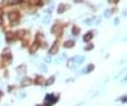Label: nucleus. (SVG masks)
<instances>
[{
	"label": "nucleus",
	"mask_w": 127,
	"mask_h": 106,
	"mask_svg": "<svg viewBox=\"0 0 127 106\" xmlns=\"http://www.w3.org/2000/svg\"><path fill=\"white\" fill-rule=\"evenodd\" d=\"M94 70V65H88L86 68V73H89L91 71H93Z\"/></svg>",
	"instance_id": "obj_19"
},
{
	"label": "nucleus",
	"mask_w": 127,
	"mask_h": 106,
	"mask_svg": "<svg viewBox=\"0 0 127 106\" xmlns=\"http://www.w3.org/2000/svg\"><path fill=\"white\" fill-rule=\"evenodd\" d=\"M75 45V42H74L73 40H67L66 42L64 44V47H66V48H71V47H73Z\"/></svg>",
	"instance_id": "obj_11"
},
{
	"label": "nucleus",
	"mask_w": 127,
	"mask_h": 106,
	"mask_svg": "<svg viewBox=\"0 0 127 106\" xmlns=\"http://www.w3.org/2000/svg\"><path fill=\"white\" fill-rule=\"evenodd\" d=\"M1 97H2V92L0 91V99H1Z\"/></svg>",
	"instance_id": "obj_30"
},
{
	"label": "nucleus",
	"mask_w": 127,
	"mask_h": 106,
	"mask_svg": "<svg viewBox=\"0 0 127 106\" xmlns=\"http://www.w3.org/2000/svg\"><path fill=\"white\" fill-rule=\"evenodd\" d=\"M14 39H15V35H14V33H12V32H7V33H6V41L11 42V41H13Z\"/></svg>",
	"instance_id": "obj_9"
},
{
	"label": "nucleus",
	"mask_w": 127,
	"mask_h": 106,
	"mask_svg": "<svg viewBox=\"0 0 127 106\" xmlns=\"http://www.w3.org/2000/svg\"><path fill=\"white\" fill-rule=\"evenodd\" d=\"M67 8H68V6H67V5H64V4H60V5H59V7H58V13H59V14L64 13V12L66 11Z\"/></svg>",
	"instance_id": "obj_10"
},
{
	"label": "nucleus",
	"mask_w": 127,
	"mask_h": 106,
	"mask_svg": "<svg viewBox=\"0 0 127 106\" xmlns=\"http://www.w3.org/2000/svg\"><path fill=\"white\" fill-rule=\"evenodd\" d=\"M25 70H26V65H20V66L17 68V71H18L19 73H24Z\"/></svg>",
	"instance_id": "obj_15"
},
{
	"label": "nucleus",
	"mask_w": 127,
	"mask_h": 106,
	"mask_svg": "<svg viewBox=\"0 0 127 106\" xmlns=\"http://www.w3.org/2000/svg\"><path fill=\"white\" fill-rule=\"evenodd\" d=\"M53 81H54V77H51V78H49V79L46 81V84H45V85H46V86H48V85L53 84Z\"/></svg>",
	"instance_id": "obj_18"
},
{
	"label": "nucleus",
	"mask_w": 127,
	"mask_h": 106,
	"mask_svg": "<svg viewBox=\"0 0 127 106\" xmlns=\"http://www.w3.org/2000/svg\"><path fill=\"white\" fill-rule=\"evenodd\" d=\"M114 22H115V24H119V19H118V18H117V19L114 20Z\"/></svg>",
	"instance_id": "obj_27"
},
{
	"label": "nucleus",
	"mask_w": 127,
	"mask_h": 106,
	"mask_svg": "<svg viewBox=\"0 0 127 106\" xmlns=\"http://www.w3.org/2000/svg\"><path fill=\"white\" fill-rule=\"evenodd\" d=\"M40 1L41 0H29V4H31V5H39V4H40Z\"/></svg>",
	"instance_id": "obj_17"
},
{
	"label": "nucleus",
	"mask_w": 127,
	"mask_h": 106,
	"mask_svg": "<svg viewBox=\"0 0 127 106\" xmlns=\"http://www.w3.org/2000/svg\"><path fill=\"white\" fill-rule=\"evenodd\" d=\"M1 15H2V10L0 8V18H1Z\"/></svg>",
	"instance_id": "obj_28"
},
{
	"label": "nucleus",
	"mask_w": 127,
	"mask_h": 106,
	"mask_svg": "<svg viewBox=\"0 0 127 106\" xmlns=\"http://www.w3.org/2000/svg\"><path fill=\"white\" fill-rule=\"evenodd\" d=\"M92 38H93V33H92V32H87V33L84 35L82 40H84L85 42H88L89 40H92Z\"/></svg>",
	"instance_id": "obj_7"
},
{
	"label": "nucleus",
	"mask_w": 127,
	"mask_h": 106,
	"mask_svg": "<svg viewBox=\"0 0 127 106\" xmlns=\"http://www.w3.org/2000/svg\"><path fill=\"white\" fill-rule=\"evenodd\" d=\"M57 97H54L53 94H48V95H46V98H45V101H46V104L44 106H49L52 105V104H54V103H57Z\"/></svg>",
	"instance_id": "obj_2"
},
{
	"label": "nucleus",
	"mask_w": 127,
	"mask_h": 106,
	"mask_svg": "<svg viewBox=\"0 0 127 106\" xmlns=\"http://www.w3.org/2000/svg\"><path fill=\"white\" fill-rule=\"evenodd\" d=\"M74 63H75V58H73V59H69V60H68V64H67V66H68V67H72L74 65Z\"/></svg>",
	"instance_id": "obj_16"
},
{
	"label": "nucleus",
	"mask_w": 127,
	"mask_h": 106,
	"mask_svg": "<svg viewBox=\"0 0 127 106\" xmlns=\"http://www.w3.org/2000/svg\"><path fill=\"white\" fill-rule=\"evenodd\" d=\"M40 40H42V33H38L37 34V41L39 42Z\"/></svg>",
	"instance_id": "obj_21"
},
{
	"label": "nucleus",
	"mask_w": 127,
	"mask_h": 106,
	"mask_svg": "<svg viewBox=\"0 0 127 106\" xmlns=\"http://www.w3.org/2000/svg\"><path fill=\"white\" fill-rule=\"evenodd\" d=\"M58 50H59V46H58V42H55L53 46L51 47V50H49V54H57L58 53Z\"/></svg>",
	"instance_id": "obj_6"
},
{
	"label": "nucleus",
	"mask_w": 127,
	"mask_h": 106,
	"mask_svg": "<svg viewBox=\"0 0 127 106\" xmlns=\"http://www.w3.org/2000/svg\"><path fill=\"white\" fill-rule=\"evenodd\" d=\"M25 34H26V31H25V30H20V31H18L17 33H14V35H15L17 39H21V38H24Z\"/></svg>",
	"instance_id": "obj_8"
},
{
	"label": "nucleus",
	"mask_w": 127,
	"mask_h": 106,
	"mask_svg": "<svg viewBox=\"0 0 127 106\" xmlns=\"http://www.w3.org/2000/svg\"><path fill=\"white\" fill-rule=\"evenodd\" d=\"M119 0H108V2H111V4H117Z\"/></svg>",
	"instance_id": "obj_24"
},
{
	"label": "nucleus",
	"mask_w": 127,
	"mask_h": 106,
	"mask_svg": "<svg viewBox=\"0 0 127 106\" xmlns=\"http://www.w3.org/2000/svg\"><path fill=\"white\" fill-rule=\"evenodd\" d=\"M45 60H46L47 63H51V57H46V58H45Z\"/></svg>",
	"instance_id": "obj_25"
},
{
	"label": "nucleus",
	"mask_w": 127,
	"mask_h": 106,
	"mask_svg": "<svg viewBox=\"0 0 127 106\" xmlns=\"http://www.w3.org/2000/svg\"><path fill=\"white\" fill-rule=\"evenodd\" d=\"M32 84V80L29 79V78H26V79L22 80V83H21V85L22 86H28V85H31Z\"/></svg>",
	"instance_id": "obj_12"
},
{
	"label": "nucleus",
	"mask_w": 127,
	"mask_h": 106,
	"mask_svg": "<svg viewBox=\"0 0 127 106\" xmlns=\"http://www.w3.org/2000/svg\"><path fill=\"white\" fill-rule=\"evenodd\" d=\"M1 25H2V19L0 18V26H1Z\"/></svg>",
	"instance_id": "obj_29"
},
{
	"label": "nucleus",
	"mask_w": 127,
	"mask_h": 106,
	"mask_svg": "<svg viewBox=\"0 0 127 106\" xmlns=\"http://www.w3.org/2000/svg\"><path fill=\"white\" fill-rule=\"evenodd\" d=\"M49 20H51V17H49V15H46V17L44 18V24H47V22H49Z\"/></svg>",
	"instance_id": "obj_20"
},
{
	"label": "nucleus",
	"mask_w": 127,
	"mask_h": 106,
	"mask_svg": "<svg viewBox=\"0 0 127 106\" xmlns=\"http://www.w3.org/2000/svg\"><path fill=\"white\" fill-rule=\"evenodd\" d=\"M2 58L5 59V61H8V64H10V61L12 60V54H11V51H10L8 48H5V50H4V52H2Z\"/></svg>",
	"instance_id": "obj_3"
},
{
	"label": "nucleus",
	"mask_w": 127,
	"mask_h": 106,
	"mask_svg": "<svg viewBox=\"0 0 127 106\" xmlns=\"http://www.w3.org/2000/svg\"><path fill=\"white\" fill-rule=\"evenodd\" d=\"M19 18H20V14L18 13L17 11H14V12H11V13L8 14V19H10V21H11L12 26H14V25L18 22Z\"/></svg>",
	"instance_id": "obj_1"
},
{
	"label": "nucleus",
	"mask_w": 127,
	"mask_h": 106,
	"mask_svg": "<svg viewBox=\"0 0 127 106\" xmlns=\"http://www.w3.org/2000/svg\"><path fill=\"white\" fill-rule=\"evenodd\" d=\"M109 14H111V11H109V10H107L106 12H105V17H107V18H108V17H109Z\"/></svg>",
	"instance_id": "obj_23"
},
{
	"label": "nucleus",
	"mask_w": 127,
	"mask_h": 106,
	"mask_svg": "<svg viewBox=\"0 0 127 106\" xmlns=\"http://www.w3.org/2000/svg\"><path fill=\"white\" fill-rule=\"evenodd\" d=\"M82 1H84V0H74V2H78V4H79V2H82Z\"/></svg>",
	"instance_id": "obj_26"
},
{
	"label": "nucleus",
	"mask_w": 127,
	"mask_h": 106,
	"mask_svg": "<svg viewBox=\"0 0 127 106\" xmlns=\"http://www.w3.org/2000/svg\"><path fill=\"white\" fill-rule=\"evenodd\" d=\"M35 84H37V85L44 84V78H42V77H37V78H35Z\"/></svg>",
	"instance_id": "obj_14"
},
{
	"label": "nucleus",
	"mask_w": 127,
	"mask_h": 106,
	"mask_svg": "<svg viewBox=\"0 0 127 106\" xmlns=\"http://www.w3.org/2000/svg\"><path fill=\"white\" fill-rule=\"evenodd\" d=\"M51 32H52L53 34H58V35H60V33H61V25H59V24L54 25V26L52 27V30H51Z\"/></svg>",
	"instance_id": "obj_4"
},
{
	"label": "nucleus",
	"mask_w": 127,
	"mask_h": 106,
	"mask_svg": "<svg viewBox=\"0 0 127 106\" xmlns=\"http://www.w3.org/2000/svg\"><path fill=\"white\" fill-rule=\"evenodd\" d=\"M72 33L74 34V35H78V34L80 33V28L78 26H73V28H72Z\"/></svg>",
	"instance_id": "obj_13"
},
{
	"label": "nucleus",
	"mask_w": 127,
	"mask_h": 106,
	"mask_svg": "<svg viewBox=\"0 0 127 106\" xmlns=\"http://www.w3.org/2000/svg\"><path fill=\"white\" fill-rule=\"evenodd\" d=\"M93 45H92V44H89V45H87L86 47H85V50H86V51H89V50H92V48H93Z\"/></svg>",
	"instance_id": "obj_22"
},
{
	"label": "nucleus",
	"mask_w": 127,
	"mask_h": 106,
	"mask_svg": "<svg viewBox=\"0 0 127 106\" xmlns=\"http://www.w3.org/2000/svg\"><path fill=\"white\" fill-rule=\"evenodd\" d=\"M39 46H40L39 42H38V41H34L33 44L31 45V47H29V53H34L38 48H39Z\"/></svg>",
	"instance_id": "obj_5"
}]
</instances>
